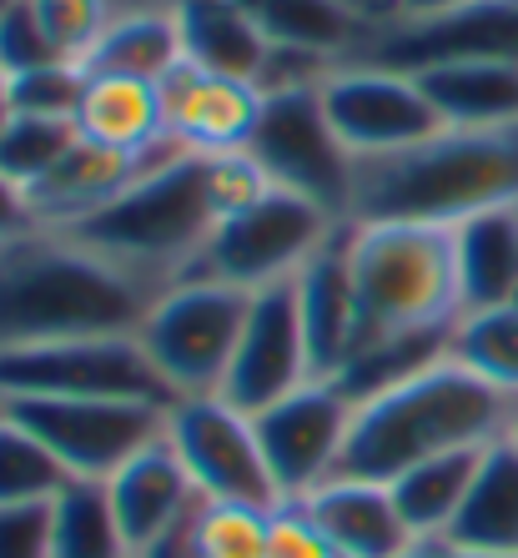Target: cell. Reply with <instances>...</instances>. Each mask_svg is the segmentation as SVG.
I'll return each instance as SVG.
<instances>
[{
    "label": "cell",
    "mask_w": 518,
    "mask_h": 558,
    "mask_svg": "<svg viewBox=\"0 0 518 558\" xmlns=\"http://www.w3.org/2000/svg\"><path fill=\"white\" fill-rule=\"evenodd\" d=\"M348 423H352V403L327 377H312L298 392H287L262 413H252L262 458H267V473H273L282 504H302L327 478H337Z\"/></svg>",
    "instance_id": "obj_13"
},
{
    "label": "cell",
    "mask_w": 518,
    "mask_h": 558,
    "mask_svg": "<svg viewBox=\"0 0 518 558\" xmlns=\"http://www.w3.org/2000/svg\"><path fill=\"white\" fill-rule=\"evenodd\" d=\"M493 207H518V131H454L388 156L352 161L348 221L458 227Z\"/></svg>",
    "instance_id": "obj_3"
},
{
    "label": "cell",
    "mask_w": 518,
    "mask_h": 558,
    "mask_svg": "<svg viewBox=\"0 0 518 558\" xmlns=\"http://www.w3.org/2000/svg\"><path fill=\"white\" fill-rule=\"evenodd\" d=\"M156 156L142 161V156L106 151V146H96V142L81 136V142L26 192L31 221H36V227H56V232H71V227H81V221L96 217L101 207H111V202H117V196L152 167Z\"/></svg>",
    "instance_id": "obj_18"
},
{
    "label": "cell",
    "mask_w": 518,
    "mask_h": 558,
    "mask_svg": "<svg viewBox=\"0 0 518 558\" xmlns=\"http://www.w3.org/2000/svg\"><path fill=\"white\" fill-rule=\"evenodd\" d=\"M267 533H273V508L252 504H196V544L202 558H267Z\"/></svg>",
    "instance_id": "obj_34"
},
{
    "label": "cell",
    "mask_w": 518,
    "mask_h": 558,
    "mask_svg": "<svg viewBox=\"0 0 518 558\" xmlns=\"http://www.w3.org/2000/svg\"><path fill=\"white\" fill-rule=\"evenodd\" d=\"M81 96H86V71L71 61H56V65H40V71H26V76H11V106L21 117L76 121Z\"/></svg>",
    "instance_id": "obj_35"
},
{
    "label": "cell",
    "mask_w": 518,
    "mask_h": 558,
    "mask_svg": "<svg viewBox=\"0 0 518 558\" xmlns=\"http://www.w3.org/2000/svg\"><path fill=\"white\" fill-rule=\"evenodd\" d=\"M0 398H136L171 408V388L131 338H81L0 352Z\"/></svg>",
    "instance_id": "obj_10"
},
{
    "label": "cell",
    "mask_w": 518,
    "mask_h": 558,
    "mask_svg": "<svg viewBox=\"0 0 518 558\" xmlns=\"http://www.w3.org/2000/svg\"><path fill=\"white\" fill-rule=\"evenodd\" d=\"M398 76H423L454 61H518V0H468L427 21H393L348 56Z\"/></svg>",
    "instance_id": "obj_14"
},
{
    "label": "cell",
    "mask_w": 518,
    "mask_h": 558,
    "mask_svg": "<svg viewBox=\"0 0 518 558\" xmlns=\"http://www.w3.org/2000/svg\"><path fill=\"white\" fill-rule=\"evenodd\" d=\"M76 131L86 142L106 146V151L142 156V161L171 146L167 131H161L156 86H146V81H121V76H86Z\"/></svg>",
    "instance_id": "obj_24"
},
{
    "label": "cell",
    "mask_w": 518,
    "mask_h": 558,
    "mask_svg": "<svg viewBox=\"0 0 518 558\" xmlns=\"http://www.w3.org/2000/svg\"><path fill=\"white\" fill-rule=\"evenodd\" d=\"M217 221L221 207L212 186V156L167 146L111 207L71 227V236L167 292L171 282L192 277Z\"/></svg>",
    "instance_id": "obj_4"
},
{
    "label": "cell",
    "mask_w": 518,
    "mask_h": 558,
    "mask_svg": "<svg viewBox=\"0 0 518 558\" xmlns=\"http://www.w3.org/2000/svg\"><path fill=\"white\" fill-rule=\"evenodd\" d=\"M136 5H167V0H127V11H136Z\"/></svg>",
    "instance_id": "obj_46"
},
{
    "label": "cell",
    "mask_w": 518,
    "mask_h": 558,
    "mask_svg": "<svg viewBox=\"0 0 518 558\" xmlns=\"http://www.w3.org/2000/svg\"><path fill=\"white\" fill-rule=\"evenodd\" d=\"M31 11L61 61L86 65V56L101 46V36L127 5L121 0H31Z\"/></svg>",
    "instance_id": "obj_33"
},
{
    "label": "cell",
    "mask_w": 518,
    "mask_h": 558,
    "mask_svg": "<svg viewBox=\"0 0 518 558\" xmlns=\"http://www.w3.org/2000/svg\"><path fill=\"white\" fill-rule=\"evenodd\" d=\"M402 558H508V554H479V548L448 544V538H418V544L408 548Z\"/></svg>",
    "instance_id": "obj_42"
},
{
    "label": "cell",
    "mask_w": 518,
    "mask_h": 558,
    "mask_svg": "<svg viewBox=\"0 0 518 558\" xmlns=\"http://www.w3.org/2000/svg\"><path fill=\"white\" fill-rule=\"evenodd\" d=\"M186 56L182 46V26H177V11L167 5H136V11H121L111 21V31L101 36L92 56H86V76H121V81H156L167 76L171 65Z\"/></svg>",
    "instance_id": "obj_26"
},
{
    "label": "cell",
    "mask_w": 518,
    "mask_h": 558,
    "mask_svg": "<svg viewBox=\"0 0 518 558\" xmlns=\"http://www.w3.org/2000/svg\"><path fill=\"white\" fill-rule=\"evenodd\" d=\"M317 86L262 92V111H257V126H252V142H246V156L267 171L273 186H287V192L308 196V202H317V207H327L333 217L348 221L352 161L358 156L337 142Z\"/></svg>",
    "instance_id": "obj_8"
},
{
    "label": "cell",
    "mask_w": 518,
    "mask_h": 558,
    "mask_svg": "<svg viewBox=\"0 0 518 558\" xmlns=\"http://www.w3.org/2000/svg\"><path fill=\"white\" fill-rule=\"evenodd\" d=\"M177 26H182V46L186 61L221 71V76L252 81L262 92V71L273 46L262 40V31L246 21V11L237 0H171Z\"/></svg>",
    "instance_id": "obj_25"
},
{
    "label": "cell",
    "mask_w": 518,
    "mask_h": 558,
    "mask_svg": "<svg viewBox=\"0 0 518 558\" xmlns=\"http://www.w3.org/2000/svg\"><path fill=\"white\" fill-rule=\"evenodd\" d=\"M337 5H342L358 26H368V36L398 21V0H337Z\"/></svg>",
    "instance_id": "obj_41"
},
{
    "label": "cell",
    "mask_w": 518,
    "mask_h": 558,
    "mask_svg": "<svg viewBox=\"0 0 518 558\" xmlns=\"http://www.w3.org/2000/svg\"><path fill=\"white\" fill-rule=\"evenodd\" d=\"M508 438H514V448H518V398H514V417H508Z\"/></svg>",
    "instance_id": "obj_45"
},
{
    "label": "cell",
    "mask_w": 518,
    "mask_h": 558,
    "mask_svg": "<svg viewBox=\"0 0 518 558\" xmlns=\"http://www.w3.org/2000/svg\"><path fill=\"white\" fill-rule=\"evenodd\" d=\"M15 117V106H11V76L0 71V131H5V121Z\"/></svg>",
    "instance_id": "obj_44"
},
{
    "label": "cell",
    "mask_w": 518,
    "mask_h": 558,
    "mask_svg": "<svg viewBox=\"0 0 518 558\" xmlns=\"http://www.w3.org/2000/svg\"><path fill=\"white\" fill-rule=\"evenodd\" d=\"M237 5L273 51H308L342 65L368 40V26H358L337 0H237Z\"/></svg>",
    "instance_id": "obj_27"
},
{
    "label": "cell",
    "mask_w": 518,
    "mask_h": 558,
    "mask_svg": "<svg viewBox=\"0 0 518 558\" xmlns=\"http://www.w3.org/2000/svg\"><path fill=\"white\" fill-rule=\"evenodd\" d=\"M76 142H81L76 121L21 117V111H15V117L5 121V131H0V171H5L21 192H31Z\"/></svg>",
    "instance_id": "obj_32"
},
{
    "label": "cell",
    "mask_w": 518,
    "mask_h": 558,
    "mask_svg": "<svg viewBox=\"0 0 518 558\" xmlns=\"http://www.w3.org/2000/svg\"><path fill=\"white\" fill-rule=\"evenodd\" d=\"M312 383V357H308V332H302L298 312V282H273L252 292V312H246L242 342L227 367L221 398L242 413H262L267 403L298 392Z\"/></svg>",
    "instance_id": "obj_15"
},
{
    "label": "cell",
    "mask_w": 518,
    "mask_h": 558,
    "mask_svg": "<svg viewBox=\"0 0 518 558\" xmlns=\"http://www.w3.org/2000/svg\"><path fill=\"white\" fill-rule=\"evenodd\" d=\"M323 111L352 156H388L443 131V117L413 76L368 61H342L323 76Z\"/></svg>",
    "instance_id": "obj_12"
},
{
    "label": "cell",
    "mask_w": 518,
    "mask_h": 558,
    "mask_svg": "<svg viewBox=\"0 0 518 558\" xmlns=\"http://www.w3.org/2000/svg\"><path fill=\"white\" fill-rule=\"evenodd\" d=\"M136 558H202V544H196V508L186 513V519L171 523L156 544H146Z\"/></svg>",
    "instance_id": "obj_39"
},
{
    "label": "cell",
    "mask_w": 518,
    "mask_h": 558,
    "mask_svg": "<svg viewBox=\"0 0 518 558\" xmlns=\"http://www.w3.org/2000/svg\"><path fill=\"white\" fill-rule=\"evenodd\" d=\"M348 267L358 287V312H363L358 352L393 338L454 332V323L463 317L454 227L348 221Z\"/></svg>",
    "instance_id": "obj_5"
},
{
    "label": "cell",
    "mask_w": 518,
    "mask_h": 558,
    "mask_svg": "<svg viewBox=\"0 0 518 558\" xmlns=\"http://www.w3.org/2000/svg\"><path fill=\"white\" fill-rule=\"evenodd\" d=\"M468 0H398V21H427V15H443V11H458Z\"/></svg>",
    "instance_id": "obj_43"
},
{
    "label": "cell",
    "mask_w": 518,
    "mask_h": 558,
    "mask_svg": "<svg viewBox=\"0 0 518 558\" xmlns=\"http://www.w3.org/2000/svg\"><path fill=\"white\" fill-rule=\"evenodd\" d=\"M246 312H252V292L232 282H212V277H182L167 292H156V302L136 327V342L146 348L177 403L221 392L237 342H242Z\"/></svg>",
    "instance_id": "obj_6"
},
{
    "label": "cell",
    "mask_w": 518,
    "mask_h": 558,
    "mask_svg": "<svg viewBox=\"0 0 518 558\" xmlns=\"http://www.w3.org/2000/svg\"><path fill=\"white\" fill-rule=\"evenodd\" d=\"M302 508L337 548V558H402L418 544L388 483L327 478L317 494L302 498Z\"/></svg>",
    "instance_id": "obj_20"
},
{
    "label": "cell",
    "mask_w": 518,
    "mask_h": 558,
    "mask_svg": "<svg viewBox=\"0 0 518 558\" xmlns=\"http://www.w3.org/2000/svg\"><path fill=\"white\" fill-rule=\"evenodd\" d=\"M51 558H136L106 504V483H71L51 504Z\"/></svg>",
    "instance_id": "obj_31"
},
{
    "label": "cell",
    "mask_w": 518,
    "mask_h": 558,
    "mask_svg": "<svg viewBox=\"0 0 518 558\" xmlns=\"http://www.w3.org/2000/svg\"><path fill=\"white\" fill-rule=\"evenodd\" d=\"M56 61L61 56L51 51L31 0H15L11 11L0 15V71L5 76H26V71H40V65H56Z\"/></svg>",
    "instance_id": "obj_36"
},
{
    "label": "cell",
    "mask_w": 518,
    "mask_h": 558,
    "mask_svg": "<svg viewBox=\"0 0 518 558\" xmlns=\"http://www.w3.org/2000/svg\"><path fill=\"white\" fill-rule=\"evenodd\" d=\"M514 307H518V302H514Z\"/></svg>",
    "instance_id": "obj_48"
},
{
    "label": "cell",
    "mask_w": 518,
    "mask_h": 558,
    "mask_svg": "<svg viewBox=\"0 0 518 558\" xmlns=\"http://www.w3.org/2000/svg\"><path fill=\"white\" fill-rule=\"evenodd\" d=\"M71 483L61 458L0 408V508H51Z\"/></svg>",
    "instance_id": "obj_29"
},
{
    "label": "cell",
    "mask_w": 518,
    "mask_h": 558,
    "mask_svg": "<svg viewBox=\"0 0 518 558\" xmlns=\"http://www.w3.org/2000/svg\"><path fill=\"white\" fill-rule=\"evenodd\" d=\"M11 5H15V0H0V15H5V11H11Z\"/></svg>",
    "instance_id": "obj_47"
},
{
    "label": "cell",
    "mask_w": 518,
    "mask_h": 558,
    "mask_svg": "<svg viewBox=\"0 0 518 558\" xmlns=\"http://www.w3.org/2000/svg\"><path fill=\"white\" fill-rule=\"evenodd\" d=\"M36 221H31V211H26V192L0 171V242H11V236H21V232H31Z\"/></svg>",
    "instance_id": "obj_40"
},
{
    "label": "cell",
    "mask_w": 518,
    "mask_h": 558,
    "mask_svg": "<svg viewBox=\"0 0 518 558\" xmlns=\"http://www.w3.org/2000/svg\"><path fill=\"white\" fill-rule=\"evenodd\" d=\"M267 558H337L317 523L308 519L302 504H277L273 508V533H267Z\"/></svg>",
    "instance_id": "obj_37"
},
{
    "label": "cell",
    "mask_w": 518,
    "mask_h": 558,
    "mask_svg": "<svg viewBox=\"0 0 518 558\" xmlns=\"http://www.w3.org/2000/svg\"><path fill=\"white\" fill-rule=\"evenodd\" d=\"M443 538L479 548V554L518 558V448L508 433L479 453L473 483H468L463 504H458L454 523L443 529Z\"/></svg>",
    "instance_id": "obj_22"
},
{
    "label": "cell",
    "mask_w": 518,
    "mask_h": 558,
    "mask_svg": "<svg viewBox=\"0 0 518 558\" xmlns=\"http://www.w3.org/2000/svg\"><path fill=\"white\" fill-rule=\"evenodd\" d=\"M0 403L81 483H106L142 448L167 438L171 413L161 403H136V398H0Z\"/></svg>",
    "instance_id": "obj_9"
},
{
    "label": "cell",
    "mask_w": 518,
    "mask_h": 558,
    "mask_svg": "<svg viewBox=\"0 0 518 558\" xmlns=\"http://www.w3.org/2000/svg\"><path fill=\"white\" fill-rule=\"evenodd\" d=\"M0 558H51V508H0Z\"/></svg>",
    "instance_id": "obj_38"
},
{
    "label": "cell",
    "mask_w": 518,
    "mask_h": 558,
    "mask_svg": "<svg viewBox=\"0 0 518 558\" xmlns=\"http://www.w3.org/2000/svg\"><path fill=\"white\" fill-rule=\"evenodd\" d=\"M156 106H161V131L182 151H246L252 126L262 111V92L252 81L221 76L196 61H177L156 81Z\"/></svg>",
    "instance_id": "obj_16"
},
{
    "label": "cell",
    "mask_w": 518,
    "mask_h": 558,
    "mask_svg": "<svg viewBox=\"0 0 518 558\" xmlns=\"http://www.w3.org/2000/svg\"><path fill=\"white\" fill-rule=\"evenodd\" d=\"M0 408H5V403H0Z\"/></svg>",
    "instance_id": "obj_49"
},
{
    "label": "cell",
    "mask_w": 518,
    "mask_h": 558,
    "mask_svg": "<svg viewBox=\"0 0 518 558\" xmlns=\"http://www.w3.org/2000/svg\"><path fill=\"white\" fill-rule=\"evenodd\" d=\"M463 312L518 302V207H493L454 227Z\"/></svg>",
    "instance_id": "obj_23"
},
{
    "label": "cell",
    "mask_w": 518,
    "mask_h": 558,
    "mask_svg": "<svg viewBox=\"0 0 518 558\" xmlns=\"http://www.w3.org/2000/svg\"><path fill=\"white\" fill-rule=\"evenodd\" d=\"M106 504L117 513L127 548L142 554V548L156 544L177 519H186V513L202 504V494H196V483L182 468L177 448H171L167 438H156L152 448H142L121 473L106 478Z\"/></svg>",
    "instance_id": "obj_19"
},
{
    "label": "cell",
    "mask_w": 518,
    "mask_h": 558,
    "mask_svg": "<svg viewBox=\"0 0 518 558\" xmlns=\"http://www.w3.org/2000/svg\"><path fill=\"white\" fill-rule=\"evenodd\" d=\"M292 282H298V312H302V332H308L312 377H333L337 367H348V357L363 342V312H358V287H352V267H348V221L337 227L333 242Z\"/></svg>",
    "instance_id": "obj_17"
},
{
    "label": "cell",
    "mask_w": 518,
    "mask_h": 558,
    "mask_svg": "<svg viewBox=\"0 0 518 558\" xmlns=\"http://www.w3.org/2000/svg\"><path fill=\"white\" fill-rule=\"evenodd\" d=\"M483 448H463V453H438L413 463L408 473L388 483L393 498H398V513L408 519L413 538H443V529L454 523L458 504H463L468 483H473V468H479Z\"/></svg>",
    "instance_id": "obj_28"
},
{
    "label": "cell",
    "mask_w": 518,
    "mask_h": 558,
    "mask_svg": "<svg viewBox=\"0 0 518 558\" xmlns=\"http://www.w3.org/2000/svg\"><path fill=\"white\" fill-rule=\"evenodd\" d=\"M156 292L71 232L31 227L0 242V352L131 338Z\"/></svg>",
    "instance_id": "obj_1"
},
{
    "label": "cell",
    "mask_w": 518,
    "mask_h": 558,
    "mask_svg": "<svg viewBox=\"0 0 518 558\" xmlns=\"http://www.w3.org/2000/svg\"><path fill=\"white\" fill-rule=\"evenodd\" d=\"M337 227H342V217H333L327 207L287 192V186H267L252 207L217 221V232H212L202 262L192 267V277L262 292V287L298 277L333 242Z\"/></svg>",
    "instance_id": "obj_7"
},
{
    "label": "cell",
    "mask_w": 518,
    "mask_h": 558,
    "mask_svg": "<svg viewBox=\"0 0 518 558\" xmlns=\"http://www.w3.org/2000/svg\"><path fill=\"white\" fill-rule=\"evenodd\" d=\"M167 442L192 473L196 494L212 498V504H252V508L282 504L273 473H267V458H262L252 413L232 408L221 392L171 403Z\"/></svg>",
    "instance_id": "obj_11"
},
{
    "label": "cell",
    "mask_w": 518,
    "mask_h": 558,
    "mask_svg": "<svg viewBox=\"0 0 518 558\" xmlns=\"http://www.w3.org/2000/svg\"><path fill=\"white\" fill-rule=\"evenodd\" d=\"M448 357L483 377L489 388L518 398V307H479L463 312L448 338Z\"/></svg>",
    "instance_id": "obj_30"
},
{
    "label": "cell",
    "mask_w": 518,
    "mask_h": 558,
    "mask_svg": "<svg viewBox=\"0 0 518 558\" xmlns=\"http://www.w3.org/2000/svg\"><path fill=\"white\" fill-rule=\"evenodd\" d=\"M443 126L518 131V61H454L413 76Z\"/></svg>",
    "instance_id": "obj_21"
},
{
    "label": "cell",
    "mask_w": 518,
    "mask_h": 558,
    "mask_svg": "<svg viewBox=\"0 0 518 558\" xmlns=\"http://www.w3.org/2000/svg\"><path fill=\"white\" fill-rule=\"evenodd\" d=\"M508 417H514L508 392L489 388L454 357H438L423 373L402 377L352 408L337 478L393 483L423 458L498 442L508 433Z\"/></svg>",
    "instance_id": "obj_2"
}]
</instances>
